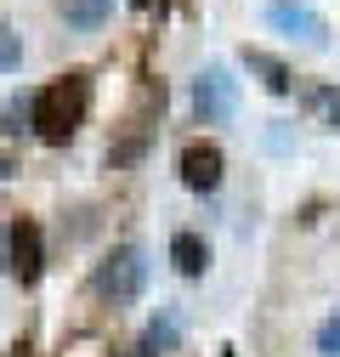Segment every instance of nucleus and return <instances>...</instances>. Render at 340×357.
Wrapping results in <instances>:
<instances>
[{"label":"nucleus","mask_w":340,"mask_h":357,"mask_svg":"<svg viewBox=\"0 0 340 357\" xmlns=\"http://www.w3.org/2000/svg\"><path fill=\"white\" fill-rule=\"evenodd\" d=\"M85 114H91V74H57L52 85H40V91L29 97V125L34 137L46 148H63L74 142V130L85 125Z\"/></svg>","instance_id":"f257e3e1"},{"label":"nucleus","mask_w":340,"mask_h":357,"mask_svg":"<svg viewBox=\"0 0 340 357\" xmlns=\"http://www.w3.org/2000/svg\"><path fill=\"white\" fill-rule=\"evenodd\" d=\"M142 284H148V261H142L137 244H119L108 261H97V273H91L97 301H108L114 312H119V306H131V301L142 295Z\"/></svg>","instance_id":"f03ea898"},{"label":"nucleus","mask_w":340,"mask_h":357,"mask_svg":"<svg viewBox=\"0 0 340 357\" xmlns=\"http://www.w3.org/2000/svg\"><path fill=\"white\" fill-rule=\"evenodd\" d=\"M6 244H12V278L17 284H40V273H46V238H40V221L17 215L6 227Z\"/></svg>","instance_id":"7ed1b4c3"},{"label":"nucleus","mask_w":340,"mask_h":357,"mask_svg":"<svg viewBox=\"0 0 340 357\" xmlns=\"http://www.w3.org/2000/svg\"><path fill=\"white\" fill-rule=\"evenodd\" d=\"M233 108H238V97H233V74H227L222 63H210V68L193 79V114H199L204 125H222V119H233Z\"/></svg>","instance_id":"20e7f679"},{"label":"nucleus","mask_w":340,"mask_h":357,"mask_svg":"<svg viewBox=\"0 0 340 357\" xmlns=\"http://www.w3.org/2000/svg\"><path fill=\"white\" fill-rule=\"evenodd\" d=\"M176 170H182V188H193V193H216L222 176H227V153H222L216 142H187L182 159H176Z\"/></svg>","instance_id":"39448f33"},{"label":"nucleus","mask_w":340,"mask_h":357,"mask_svg":"<svg viewBox=\"0 0 340 357\" xmlns=\"http://www.w3.org/2000/svg\"><path fill=\"white\" fill-rule=\"evenodd\" d=\"M267 23H272L278 34H289V40H301V46H329V23H323L312 6H301V0H272V6H267Z\"/></svg>","instance_id":"423d86ee"},{"label":"nucleus","mask_w":340,"mask_h":357,"mask_svg":"<svg viewBox=\"0 0 340 357\" xmlns=\"http://www.w3.org/2000/svg\"><path fill=\"white\" fill-rule=\"evenodd\" d=\"M244 68H249L255 79H261L272 97H289V91H295V74H289V63H278V57H272V52H261V46H244Z\"/></svg>","instance_id":"0eeeda50"},{"label":"nucleus","mask_w":340,"mask_h":357,"mask_svg":"<svg viewBox=\"0 0 340 357\" xmlns=\"http://www.w3.org/2000/svg\"><path fill=\"white\" fill-rule=\"evenodd\" d=\"M170 261H176V273L182 278H204V266H210V244L199 238V233H176V238H170Z\"/></svg>","instance_id":"6e6552de"},{"label":"nucleus","mask_w":340,"mask_h":357,"mask_svg":"<svg viewBox=\"0 0 340 357\" xmlns=\"http://www.w3.org/2000/svg\"><path fill=\"white\" fill-rule=\"evenodd\" d=\"M176 340H182V318L176 312H159V318L142 329V346L153 351V357H164V351H176Z\"/></svg>","instance_id":"1a4fd4ad"},{"label":"nucleus","mask_w":340,"mask_h":357,"mask_svg":"<svg viewBox=\"0 0 340 357\" xmlns=\"http://www.w3.org/2000/svg\"><path fill=\"white\" fill-rule=\"evenodd\" d=\"M114 12V0H63V23L68 29H102Z\"/></svg>","instance_id":"9d476101"},{"label":"nucleus","mask_w":340,"mask_h":357,"mask_svg":"<svg viewBox=\"0 0 340 357\" xmlns=\"http://www.w3.org/2000/svg\"><path fill=\"white\" fill-rule=\"evenodd\" d=\"M63 357H119V351L108 335H74V340H63Z\"/></svg>","instance_id":"9b49d317"},{"label":"nucleus","mask_w":340,"mask_h":357,"mask_svg":"<svg viewBox=\"0 0 340 357\" xmlns=\"http://www.w3.org/2000/svg\"><path fill=\"white\" fill-rule=\"evenodd\" d=\"M17 63H23V34L12 23H0V74H12Z\"/></svg>","instance_id":"f8f14e48"},{"label":"nucleus","mask_w":340,"mask_h":357,"mask_svg":"<svg viewBox=\"0 0 340 357\" xmlns=\"http://www.w3.org/2000/svg\"><path fill=\"white\" fill-rule=\"evenodd\" d=\"M318 351H323V357H340V318L318 324Z\"/></svg>","instance_id":"ddd939ff"},{"label":"nucleus","mask_w":340,"mask_h":357,"mask_svg":"<svg viewBox=\"0 0 340 357\" xmlns=\"http://www.w3.org/2000/svg\"><path fill=\"white\" fill-rule=\"evenodd\" d=\"M312 102L323 108V125H329V130H340V91H312Z\"/></svg>","instance_id":"4468645a"},{"label":"nucleus","mask_w":340,"mask_h":357,"mask_svg":"<svg viewBox=\"0 0 340 357\" xmlns=\"http://www.w3.org/2000/svg\"><path fill=\"white\" fill-rule=\"evenodd\" d=\"M23 119H29V102L12 97V102H6V130H23Z\"/></svg>","instance_id":"2eb2a0df"},{"label":"nucleus","mask_w":340,"mask_h":357,"mask_svg":"<svg viewBox=\"0 0 340 357\" xmlns=\"http://www.w3.org/2000/svg\"><path fill=\"white\" fill-rule=\"evenodd\" d=\"M0 273H12V244H6V227H0Z\"/></svg>","instance_id":"dca6fc26"},{"label":"nucleus","mask_w":340,"mask_h":357,"mask_svg":"<svg viewBox=\"0 0 340 357\" xmlns=\"http://www.w3.org/2000/svg\"><path fill=\"white\" fill-rule=\"evenodd\" d=\"M6 357H29V340H12V346H6Z\"/></svg>","instance_id":"f3484780"},{"label":"nucleus","mask_w":340,"mask_h":357,"mask_svg":"<svg viewBox=\"0 0 340 357\" xmlns=\"http://www.w3.org/2000/svg\"><path fill=\"white\" fill-rule=\"evenodd\" d=\"M125 357H153V351H148V346H142V340H137V346H131V351H125Z\"/></svg>","instance_id":"a211bd4d"},{"label":"nucleus","mask_w":340,"mask_h":357,"mask_svg":"<svg viewBox=\"0 0 340 357\" xmlns=\"http://www.w3.org/2000/svg\"><path fill=\"white\" fill-rule=\"evenodd\" d=\"M6 176H12V159H6V153H0V182H6Z\"/></svg>","instance_id":"6ab92c4d"},{"label":"nucleus","mask_w":340,"mask_h":357,"mask_svg":"<svg viewBox=\"0 0 340 357\" xmlns=\"http://www.w3.org/2000/svg\"><path fill=\"white\" fill-rule=\"evenodd\" d=\"M222 357H233V346H222Z\"/></svg>","instance_id":"aec40b11"},{"label":"nucleus","mask_w":340,"mask_h":357,"mask_svg":"<svg viewBox=\"0 0 340 357\" xmlns=\"http://www.w3.org/2000/svg\"><path fill=\"white\" fill-rule=\"evenodd\" d=\"M131 6H148V0H131Z\"/></svg>","instance_id":"412c9836"}]
</instances>
